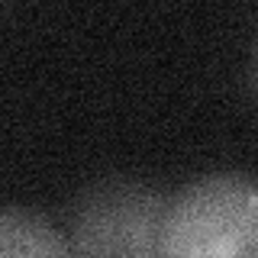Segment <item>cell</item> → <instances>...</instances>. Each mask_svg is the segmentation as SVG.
Wrapping results in <instances>:
<instances>
[{
    "instance_id": "obj_1",
    "label": "cell",
    "mask_w": 258,
    "mask_h": 258,
    "mask_svg": "<svg viewBox=\"0 0 258 258\" xmlns=\"http://www.w3.org/2000/svg\"><path fill=\"white\" fill-rule=\"evenodd\" d=\"M158 258H258V181L216 171L171 194Z\"/></svg>"
},
{
    "instance_id": "obj_3",
    "label": "cell",
    "mask_w": 258,
    "mask_h": 258,
    "mask_svg": "<svg viewBox=\"0 0 258 258\" xmlns=\"http://www.w3.org/2000/svg\"><path fill=\"white\" fill-rule=\"evenodd\" d=\"M0 258H71L68 236L29 207H7L0 216Z\"/></svg>"
},
{
    "instance_id": "obj_2",
    "label": "cell",
    "mask_w": 258,
    "mask_h": 258,
    "mask_svg": "<svg viewBox=\"0 0 258 258\" xmlns=\"http://www.w3.org/2000/svg\"><path fill=\"white\" fill-rule=\"evenodd\" d=\"M168 204V194L136 177L94 181L64 216L71 258H158Z\"/></svg>"
}]
</instances>
